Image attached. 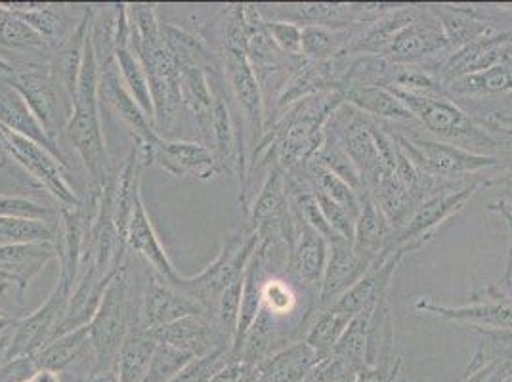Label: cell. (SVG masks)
Returning a JSON list of instances; mask_svg holds the SVG:
<instances>
[{
  "instance_id": "1",
  "label": "cell",
  "mask_w": 512,
  "mask_h": 382,
  "mask_svg": "<svg viewBox=\"0 0 512 382\" xmlns=\"http://www.w3.org/2000/svg\"><path fill=\"white\" fill-rule=\"evenodd\" d=\"M130 48L146 73L153 100V125L157 134L171 132L180 121V73L161 37V20L153 4H128Z\"/></svg>"
},
{
  "instance_id": "2",
  "label": "cell",
  "mask_w": 512,
  "mask_h": 382,
  "mask_svg": "<svg viewBox=\"0 0 512 382\" xmlns=\"http://www.w3.org/2000/svg\"><path fill=\"white\" fill-rule=\"evenodd\" d=\"M65 130L88 172L90 193L86 203L100 205L109 174L104 128L100 117V67L92 48L90 33L86 39L85 56L73 96L71 117L65 125Z\"/></svg>"
},
{
  "instance_id": "3",
  "label": "cell",
  "mask_w": 512,
  "mask_h": 382,
  "mask_svg": "<svg viewBox=\"0 0 512 382\" xmlns=\"http://www.w3.org/2000/svg\"><path fill=\"white\" fill-rule=\"evenodd\" d=\"M140 321V306L134 302V285L127 266L107 285L96 316L88 323L94 354L92 381L117 382L115 367L123 342Z\"/></svg>"
},
{
  "instance_id": "4",
  "label": "cell",
  "mask_w": 512,
  "mask_h": 382,
  "mask_svg": "<svg viewBox=\"0 0 512 382\" xmlns=\"http://www.w3.org/2000/svg\"><path fill=\"white\" fill-rule=\"evenodd\" d=\"M388 90L409 109L415 123L421 130H425L430 138L478 155H493V151L499 149L503 153L501 159L509 157L507 142L493 138L451 98H427L409 94L398 88Z\"/></svg>"
},
{
  "instance_id": "5",
  "label": "cell",
  "mask_w": 512,
  "mask_h": 382,
  "mask_svg": "<svg viewBox=\"0 0 512 382\" xmlns=\"http://www.w3.org/2000/svg\"><path fill=\"white\" fill-rule=\"evenodd\" d=\"M379 123L390 132V136L406 153L409 161L423 174L432 178L469 180V176L478 178V174L484 170H505L509 167L507 159H501L497 155H478L467 149L438 142L427 134H421L419 127H413L409 132H402L392 123H383V121Z\"/></svg>"
},
{
  "instance_id": "6",
  "label": "cell",
  "mask_w": 512,
  "mask_h": 382,
  "mask_svg": "<svg viewBox=\"0 0 512 382\" xmlns=\"http://www.w3.org/2000/svg\"><path fill=\"white\" fill-rule=\"evenodd\" d=\"M262 235L256 230L243 234L228 235L222 241V249L213 262L197 276L182 277L171 283L178 291L193 298L209 318L214 319V312L222 293L234 283L235 279L243 276L251 256L255 255Z\"/></svg>"
},
{
  "instance_id": "7",
  "label": "cell",
  "mask_w": 512,
  "mask_h": 382,
  "mask_svg": "<svg viewBox=\"0 0 512 382\" xmlns=\"http://www.w3.org/2000/svg\"><path fill=\"white\" fill-rule=\"evenodd\" d=\"M2 81L22 96L50 140L58 144L60 130L65 128L71 117L73 102L62 83L56 79L52 65L43 62L16 65L14 75Z\"/></svg>"
},
{
  "instance_id": "8",
  "label": "cell",
  "mask_w": 512,
  "mask_h": 382,
  "mask_svg": "<svg viewBox=\"0 0 512 382\" xmlns=\"http://www.w3.org/2000/svg\"><path fill=\"white\" fill-rule=\"evenodd\" d=\"M482 188H488V180L476 178L465 186L428 197L427 201H423L415 209V213L411 214L406 226L394 232L390 247H407L411 253L421 249L432 237L438 235L442 226H446L455 218V214L461 213L470 199Z\"/></svg>"
},
{
  "instance_id": "9",
  "label": "cell",
  "mask_w": 512,
  "mask_h": 382,
  "mask_svg": "<svg viewBox=\"0 0 512 382\" xmlns=\"http://www.w3.org/2000/svg\"><path fill=\"white\" fill-rule=\"evenodd\" d=\"M0 151L29 172L44 190L50 191V195L62 205L60 209H75L83 205L65 178L64 163L35 140L0 125Z\"/></svg>"
},
{
  "instance_id": "10",
  "label": "cell",
  "mask_w": 512,
  "mask_h": 382,
  "mask_svg": "<svg viewBox=\"0 0 512 382\" xmlns=\"http://www.w3.org/2000/svg\"><path fill=\"white\" fill-rule=\"evenodd\" d=\"M449 54L451 46L444 29L425 4L423 14L400 29L377 56L396 65L428 67L440 75V67L448 60Z\"/></svg>"
},
{
  "instance_id": "11",
  "label": "cell",
  "mask_w": 512,
  "mask_h": 382,
  "mask_svg": "<svg viewBox=\"0 0 512 382\" xmlns=\"http://www.w3.org/2000/svg\"><path fill=\"white\" fill-rule=\"evenodd\" d=\"M220 67L224 71V79L232 92L237 109L239 123L245 128L247 148L255 153L266 134V111H264V96L258 85L255 71L247 60V52L234 48H220Z\"/></svg>"
},
{
  "instance_id": "12",
  "label": "cell",
  "mask_w": 512,
  "mask_h": 382,
  "mask_svg": "<svg viewBox=\"0 0 512 382\" xmlns=\"http://www.w3.org/2000/svg\"><path fill=\"white\" fill-rule=\"evenodd\" d=\"M75 285L58 276V283L43 306L31 316L18 319L16 327L10 331V342L4 361L18 360L25 356H35L43 346L56 337L58 327L62 325Z\"/></svg>"
},
{
  "instance_id": "13",
  "label": "cell",
  "mask_w": 512,
  "mask_h": 382,
  "mask_svg": "<svg viewBox=\"0 0 512 382\" xmlns=\"http://www.w3.org/2000/svg\"><path fill=\"white\" fill-rule=\"evenodd\" d=\"M325 132L331 134L341 144L342 149L348 153V157L356 165V169L362 176L363 190L384 169H388L377 148V140L373 134V119L363 115L362 111H358L356 107L348 104L337 107L331 119L327 121Z\"/></svg>"
},
{
  "instance_id": "14",
  "label": "cell",
  "mask_w": 512,
  "mask_h": 382,
  "mask_svg": "<svg viewBox=\"0 0 512 382\" xmlns=\"http://www.w3.org/2000/svg\"><path fill=\"white\" fill-rule=\"evenodd\" d=\"M465 306L434 304L428 297L415 300V310L446 321L469 323L474 331H512V298H507L497 285L472 295Z\"/></svg>"
},
{
  "instance_id": "15",
  "label": "cell",
  "mask_w": 512,
  "mask_h": 382,
  "mask_svg": "<svg viewBox=\"0 0 512 382\" xmlns=\"http://www.w3.org/2000/svg\"><path fill=\"white\" fill-rule=\"evenodd\" d=\"M264 22L295 23L299 27L321 25L346 29L360 25L362 2H293V4H256Z\"/></svg>"
},
{
  "instance_id": "16",
  "label": "cell",
  "mask_w": 512,
  "mask_h": 382,
  "mask_svg": "<svg viewBox=\"0 0 512 382\" xmlns=\"http://www.w3.org/2000/svg\"><path fill=\"white\" fill-rule=\"evenodd\" d=\"M377 256L363 253L354 243L339 239L329 245V258L318 293V312L350 291L362 279Z\"/></svg>"
},
{
  "instance_id": "17",
  "label": "cell",
  "mask_w": 512,
  "mask_h": 382,
  "mask_svg": "<svg viewBox=\"0 0 512 382\" xmlns=\"http://www.w3.org/2000/svg\"><path fill=\"white\" fill-rule=\"evenodd\" d=\"M295 214V213H293ZM329 258V243L295 214L293 234L287 243V268L295 281L316 297Z\"/></svg>"
},
{
  "instance_id": "18",
  "label": "cell",
  "mask_w": 512,
  "mask_h": 382,
  "mask_svg": "<svg viewBox=\"0 0 512 382\" xmlns=\"http://www.w3.org/2000/svg\"><path fill=\"white\" fill-rule=\"evenodd\" d=\"M188 316L209 318L207 312L193 298L184 295L182 291H178L176 287H172L171 283H167L163 277L153 272L148 281L146 295L140 304L138 323L150 331H159L174 321L188 318Z\"/></svg>"
},
{
  "instance_id": "19",
  "label": "cell",
  "mask_w": 512,
  "mask_h": 382,
  "mask_svg": "<svg viewBox=\"0 0 512 382\" xmlns=\"http://www.w3.org/2000/svg\"><path fill=\"white\" fill-rule=\"evenodd\" d=\"M432 16L440 22L448 39L451 52L461 50L486 37L501 33L490 16L488 8L476 4H427Z\"/></svg>"
},
{
  "instance_id": "20",
  "label": "cell",
  "mask_w": 512,
  "mask_h": 382,
  "mask_svg": "<svg viewBox=\"0 0 512 382\" xmlns=\"http://www.w3.org/2000/svg\"><path fill=\"white\" fill-rule=\"evenodd\" d=\"M153 165L176 178H193L201 182L213 180L218 172H222L213 151L205 144L174 142L163 136L153 146Z\"/></svg>"
},
{
  "instance_id": "21",
  "label": "cell",
  "mask_w": 512,
  "mask_h": 382,
  "mask_svg": "<svg viewBox=\"0 0 512 382\" xmlns=\"http://www.w3.org/2000/svg\"><path fill=\"white\" fill-rule=\"evenodd\" d=\"M155 333L159 342L171 344L182 352L192 354L193 358H205L222 346H232V340L220 331L218 323L205 316L178 319Z\"/></svg>"
},
{
  "instance_id": "22",
  "label": "cell",
  "mask_w": 512,
  "mask_h": 382,
  "mask_svg": "<svg viewBox=\"0 0 512 382\" xmlns=\"http://www.w3.org/2000/svg\"><path fill=\"white\" fill-rule=\"evenodd\" d=\"M52 260H58L56 243L37 241L0 245V274L18 285L20 297Z\"/></svg>"
},
{
  "instance_id": "23",
  "label": "cell",
  "mask_w": 512,
  "mask_h": 382,
  "mask_svg": "<svg viewBox=\"0 0 512 382\" xmlns=\"http://www.w3.org/2000/svg\"><path fill=\"white\" fill-rule=\"evenodd\" d=\"M127 247L132 249L136 255L142 256L148 264H151L153 272L157 276L163 277L167 283H174L178 279V274H176L169 256L165 253V247L161 245L159 235H157L153 224H151L142 195L136 199L134 211H132V216H130Z\"/></svg>"
},
{
  "instance_id": "24",
  "label": "cell",
  "mask_w": 512,
  "mask_h": 382,
  "mask_svg": "<svg viewBox=\"0 0 512 382\" xmlns=\"http://www.w3.org/2000/svg\"><path fill=\"white\" fill-rule=\"evenodd\" d=\"M449 96L457 106H465L469 102H493L501 96L512 94V65H493L484 71L463 75L448 86Z\"/></svg>"
},
{
  "instance_id": "25",
  "label": "cell",
  "mask_w": 512,
  "mask_h": 382,
  "mask_svg": "<svg viewBox=\"0 0 512 382\" xmlns=\"http://www.w3.org/2000/svg\"><path fill=\"white\" fill-rule=\"evenodd\" d=\"M344 104L356 107L363 115L383 121L411 127L417 125L413 115L388 88L384 86H350L342 90Z\"/></svg>"
},
{
  "instance_id": "26",
  "label": "cell",
  "mask_w": 512,
  "mask_h": 382,
  "mask_svg": "<svg viewBox=\"0 0 512 382\" xmlns=\"http://www.w3.org/2000/svg\"><path fill=\"white\" fill-rule=\"evenodd\" d=\"M178 73L182 106L190 111L205 146L211 149L214 92L213 86L209 83V73L197 67H180Z\"/></svg>"
},
{
  "instance_id": "27",
  "label": "cell",
  "mask_w": 512,
  "mask_h": 382,
  "mask_svg": "<svg viewBox=\"0 0 512 382\" xmlns=\"http://www.w3.org/2000/svg\"><path fill=\"white\" fill-rule=\"evenodd\" d=\"M0 125L35 140L67 165L60 146L50 140V136L46 134L43 125L37 121L22 96L8 85H0Z\"/></svg>"
},
{
  "instance_id": "28",
  "label": "cell",
  "mask_w": 512,
  "mask_h": 382,
  "mask_svg": "<svg viewBox=\"0 0 512 382\" xmlns=\"http://www.w3.org/2000/svg\"><path fill=\"white\" fill-rule=\"evenodd\" d=\"M161 37L167 50L171 52L176 67H197L203 71L218 73L220 58H216L205 39L188 29H182L172 23L161 22Z\"/></svg>"
},
{
  "instance_id": "29",
  "label": "cell",
  "mask_w": 512,
  "mask_h": 382,
  "mask_svg": "<svg viewBox=\"0 0 512 382\" xmlns=\"http://www.w3.org/2000/svg\"><path fill=\"white\" fill-rule=\"evenodd\" d=\"M321 358L306 344L297 342L256 367L255 382H304Z\"/></svg>"
},
{
  "instance_id": "30",
  "label": "cell",
  "mask_w": 512,
  "mask_h": 382,
  "mask_svg": "<svg viewBox=\"0 0 512 382\" xmlns=\"http://www.w3.org/2000/svg\"><path fill=\"white\" fill-rule=\"evenodd\" d=\"M159 346L157 333L136 323L121 346L115 379L117 382H146L150 371L151 358Z\"/></svg>"
},
{
  "instance_id": "31",
  "label": "cell",
  "mask_w": 512,
  "mask_h": 382,
  "mask_svg": "<svg viewBox=\"0 0 512 382\" xmlns=\"http://www.w3.org/2000/svg\"><path fill=\"white\" fill-rule=\"evenodd\" d=\"M354 27L333 29L321 25L302 27V58L306 62H331L350 52Z\"/></svg>"
},
{
  "instance_id": "32",
  "label": "cell",
  "mask_w": 512,
  "mask_h": 382,
  "mask_svg": "<svg viewBox=\"0 0 512 382\" xmlns=\"http://www.w3.org/2000/svg\"><path fill=\"white\" fill-rule=\"evenodd\" d=\"M394 237V228L386 220L383 211L375 205V201L363 193L362 211L358 214L354 228V245L363 253L379 256L384 249L390 247Z\"/></svg>"
},
{
  "instance_id": "33",
  "label": "cell",
  "mask_w": 512,
  "mask_h": 382,
  "mask_svg": "<svg viewBox=\"0 0 512 382\" xmlns=\"http://www.w3.org/2000/svg\"><path fill=\"white\" fill-rule=\"evenodd\" d=\"M86 348H90V329L88 325L75 329L71 333L60 335L56 339L50 340L46 346H43L35 356L33 361L39 369H48V371H64L79 356L85 354Z\"/></svg>"
},
{
  "instance_id": "34",
  "label": "cell",
  "mask_w": 512,
  "mask_h": 382,
  "mask_svg": "<svg viewBox=\"0 0 512 382\" xmlns=\"http://www.w3.org/2000/svg\"><path fill=\"white\" fill-rule=\"evenodd\" d=\"M2 8L14 12L20 20L27 23L37 35H41L44 43L48 46H58L64 41V33H62V25L64 20L60 16V8L56 10V6L52 4H39V2H0Z\"/></svg>"
},
{
  "instance_id": "35",
  "label": "cell",
  "mask_w": 512,
  "mask_h": 382,
  "mask_svg": "<svg viewBox=\"0 0 512 382\" xmlns=\"http://www.w3.org/2000/svg\"><path fill=\"white\" fill-rule=\"evenodd\" d=\"M350 321H352V316L342 314L333 306L323 308L318 314H314V321L308 327V333L304 337V342L320 358H325V356H329L333 352V348L341 340Z\"/></svg>"
},
{
  "instance_id": "36",
  "label": "cell",
  "mask_w": 512,
  "mask_h": 382,
  "mask_svg": "<svg viewBox=\"0 0 512 382\" xmlns=\"http://www.w3.org/2000/svg\"><path fill=\"white\" fill-rule=\"evenodd\" d=\"M312 161H316L323 169L333 172L335 176H339L344 180L350 188L358 191L363 195V180L360 172L356 169V165L352 163V159L348 157V153L342 149L341 144L325 132V140L321 144L320 149L316 151V155L312 157Z\"/></svg>"
},
{
  "instance_id": "37",
  "label": "cell",
  "mask_w": 512,
  "mask_h": 382,
  "mask_svg": "<svg viewBox=\"0 0 512 382\" xmlns=\"http://www.w3.org/2000/svg\"><path fill=\"white\" fill-rule=\"evenodd\" d=\"M58 243V230L41 220L2 218L0 216V245L6 243Z\"/></svg>"
},
{
  "instance_id": "38",
  "label": "cell",
  "mask_w": 512,
  "mask_h": 382,
  "mask_svg": "<svg viewBox=\"0 0 512 382\" xmlns=\"http://www.w3.org/2000/svg\"><path fill=\"white\" fill-rule=\"evenodd\" d=\"M195 360L192 354L182 352L178 348H174L171 344L159 342L153 358H151L150 371L146 382H171L180 375V371Z\"/></svg>"
},
{
  "instance_id": "39",
  "label": "cell",
  "mask_w": 512,
  "mask_h": 382,
  "mask_svg": "<svg viewBox=\"0 0 512 382\" xmlns=\"http://www.w3.org/2000/svg\"><path fill=\"white\" fill-rule=\"evenodd\" d=\"M0 216L2 218H22V220H41V222L54 224L60 218V211H56L52 207H44L29 197L0 193Z\"/></svg>"
},
{
  "instance_id": "40",
  "label": "cell",
  "mask_w": 512,
  "mask_h": 382,
  "mask_svg": "<svg viewBox=\"0 0 512 382\" xmlns=\"http://www.w3.org/2000/svg\"><path fill=\"white\" fill-rule=\"evenodd\" d=\"M299 298L295 295L293 287L283 279H266L262 289V310L268 312L272 318H287L295 312Z\"/></svg>"
},
{
  "instance_id": "41",
  "label": "cell",
  "mask_w": 512,
  "mask_h": 382,
  "mask_svg": "<svg viewBox=\"0 0 512 382\" xmlns=\"http://www.w3.org/2000/svg\"><path fill=\"white\" fill-rule=\"evenodd\" d=\"M230 350L232 346H222L211 352L205 358H195L190 361L180 375L171 382H211L214 375L230 363Z\"/></svg>"
},
{
  "instance_id": "42",
  "label": "cell",
  "mask_w": 512,
  "mask_h": 382,
  "mask_svg": "<svg viewBox=\"0 0 512 382\" xmlns=\"http://www.w3.org/2000/svg\"><path fill=\"white\" fill-rule=\"evenodd\" d=\"M241 293H243V276L237 277L234 283L222 293L218 300L214 321L218 323L220 331L234 342L237 321H239V310H241Z\"/></svg>"
},
{
  "instance_id": "43",
  "label": "cell",
  "mask_w": 512,
  "mask_h": 382,
  "mask_svg": "<svg viewBox=\"0 0 512 382\" xmlns=\"http://www.w3.org/2000/svg\"><path fill=\"white\" fill-rule=\"evenodd\" d=\"M490 213H497L503 220L509 230V253H507V264H505V274L503 279L497 283V289L507 298H512V193L505 191L503 195L495 197L486 207Z\"/></svg>"
},
{
  "instance_id": "44",
  "label": "cell",
  "mask_w": 512,
  "mask_h": 382,
  "mask_svg": "<svg viewBox=\"0 0 512 382\" xmlns=\"http://www.w3.org/2000/svg\"><path fill=\"white\" fill-rule=\"evenodd\" d=\"M264 27L281 52L302 56V27L285 22H264Z\"/></svg>"
},
{
  "instance_id": "45",
  "label": "cell",
  "mask_w": 512,
  "mask_h": 382,
  "mask_svg": "<svg viewBox=\"0 0 512 382\" xmlns=\"http://www.w3.org/2000/svg\"><path fill=\"white\" fill-rule=\"evenodd\" d=\"M472 119L493 138H499L503 142H512V113L509 111H491V113H484V115H478Z\"/></svg>"
},
{
  "instance_id": "46",
  "label": "cell",
  "mask_w": 512,
  "mask_h": 382,
  "mask_svg": "<svg viewBox=\"0 0 512 382\" xmlns=\"http://www.w3.org/2000/svg\"><path fill=\"white\" fill-rule=\"evenodd\" d=\"M35 373H37V365L33 361V356L4 361L0 367V382L29 381Z\"/></svg>"
},
{
  "instance_id": "47",
  "label": "cell",
  "mask_w": 512,
  "mask_h": 382,
  "mask_svg": "<svg viewBox=\"0 0 512 382\" xmlns=\"http://www.w3.org/2000/svg\"><path fill=\"white\" fill-rule=\"evenodd\" d=\"M509 161H512V153ZM488 186H503V188H507L512 193V169H505L503 174H497L495 178H490Z\"/></svg>"
},
{
  "instance_id": "48",
  "label": "cell",
  "mask_w": 512,
  "mask_h": 382,
  "mask_svg": "<svg viewBox=\"0 0 512 382\" xmlns=\"http://www.w3.org/2000/svg\"><path fill=\"white\" fill-rule=\"evenodd\" d=\"M31 379H33V382H62L60 373L48 371V369H39Z\"/></svg>"
},
{
  "instance_id": "49",
  "label": "cell",
  "mask_w": 512,
  "mask_h": 382,
  "mask_svg": "<svg viewBox=\"0 0 512 382\" xmlns=\"http://www.w3.org/2000/svg\"><path fill=\"white\" fill-rule=\"evenodd\" d=\"M16 323H18V319L14 318V316H10L8 312H4V310L0 308V335L12 331V329L16 327Z\"/></svg>"
},
{
  "instance_id": "50",
  "label": "cell",
  "mask_w": 512,
  "mask_h": 382,
  "mask_svg": "<svg viewBox=\"0 0 512 382\" xmlns=\"http://www.w3.org/2000/svg\"><path fill=\"white\" fill-rule=\"evenodd\" d=\"M14 71H16V65L12 64L10 60H6L4 56H0V79L12 77Z\"/></svg>"
},
{
  "instance_id": "51",
  "label": "cell",
  "mask_w": 512,
  "mask_h": 382,
  "mask_svg": "<svg viewBox=\"0 0 512 382\" xmlns=\"http://www.w3.org/2000/svg\"><path fill=\"white\" fill-rule=\"evenodd\" d=\"M0 283H10V279H8V277H4V276H2V274H0ZM10 285H12V283H10Z\"/></svg>"
},
{
  "instance_id": "52",
  "label": "cell",
  "mask_w": 512,
  "mask_h": 382,
  "mask_svg": "<svg viewBox=\"0 0 512 382\" xmlns=\"http://www.w3.org/2000/svg\"><path fill=\"white\" fill-rule=\"evenodd\" d=\"M394 382H407L406 379H404V377H402V375H400V377H398V379H396V381Z\"/></svg>"
},
{
  "instance_id": "53",
  "label": "cell",
  "mask_w": 512,
  "mask_h": 382,
  "mask_svg": "<svg viewBox=\"0 0 512 382\" xmlns=\"http://www.w3.org/2000/svg\"><path fill=\"white\" fill-rule=\"evenodd\" d=\"M0 337H2V335H0Z\"/></svg>"
}]
</instances>
